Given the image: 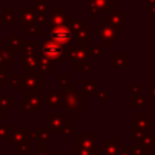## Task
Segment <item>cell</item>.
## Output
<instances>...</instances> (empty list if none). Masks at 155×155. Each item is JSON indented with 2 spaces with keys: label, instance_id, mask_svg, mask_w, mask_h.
<instances>
[{
  "label": "cell",
  "instance_id": "cell-1",
  "mask_svg": "<svg viewBox=\"0 0 155 155\" xmlns=\"http://www.w3.org/2000/svg\"><path fill=\"white\" fill-rule=\"evenodd\" d=\"M47 35H48V40L54 41L62 46H65L70 44L74 33L68 25H51L50 24L47 29Z\"/></svg>",
  "mask_w": 155,
  "mask_h": 155
},
{
  "label": "cell",
  "instance_id": "cell-2",
  "mask_svg": "<svg viewBox=\"0 0 155 155\" xmlns=\"http://www.w3.org/2000/svg\"><path fill=\"white\" fill-rule=\"evenodd\" d=\"M98 38L103 42L104 46H113L115 41L119 40V34H117V28L109 25V24H98Z\"/></svg>",
  "mask_w": 155,
  "mask_h": 155
},
{
  "label": "cell",
  "instance_id": "cell-3",
  "mask_svg": "<svg viewBox=\"0 0 155 155\" xmlns=\"http://www.w3.org/2000/svg\"><path fill=\"white\" fill-rule=\"evenodd\" d=\"M69 59L75 63V67L78 68L82 63H90L91 62V53L88 48H86L82 45H75L69 48Z\"/></svg>",
  "mask_w": 155,
  "mask_h": 155
},
{
  "label": "cell",
  "instance_id": "cell-4",
  "mask_svg": "<svg viewBox=\"0 0 155 155\" xmlns=\"http://www.w3.org/2000/svg\"><path fill=\"white\" fill-rule=\"evenodd\" d=\"M42 53L47 58L56 61V62H62L64 59V56H65L64 51H63V46L54 42V41H51V40H47L44 42Z\"/></svg>",
  "mask_w": 155,
  "mask_h": 155
},
{
  "label": "cell",
  "instance_id": "cell-5",
  "mask_svg": "<svg viewBox=\"0 0 155 155\" xmlns=\"http://www.w3.org/2000/svg\"><path fill=\"white\" fill-rule=\"evenodd\" d=\"M86 1H87L86 11L91 13L93 18H96L97 13H105L114 8L113 0H86Z\"/></svg>",
  "mask_w": 155,
  "mask_h": 155
},
{
  "label": "cell",
  "instance_id": "cell-6",
  "mask_svg": "<svg viewBox=\"0 0 155 155\" xmlns=\"http://www.w3.org/2000/svg\"><path fill=\"white\" fill-rule=\"evenodd\" d=\"M108 15L109 16L103 19V23L104 24L113 25V27H115L117 29H124L125 28V25H124V23H125V16H124L122 12L119 11V8H115L114 7L111 11L108 12Z\"/></svg>",
  "mask_w": 155,
  "mask_h": 155
},
{
  "label": "cell",
  "instance_id": "cell-7",
  "mask_svg": "<svg viewBox=\"0 0 155 155\" xmlns=\"http://www.w3.org/2000/svg\"><path fill=\"white\" fill-rule=\"evenodd\" d=\"M51 120H50V127L52 130H54L53 132L56 133H62L65 131L67 126H68V121L63 117V114H51L50 115Z\"/></svg>",
  "mask_w": 155,
  "mask_h": 155
},
{
  "label": "cell",
  "instance_id": "cell-8",
  "mask_svg": "<svg viewBox=\"0 0 155 155\" xmlns=\"http://www.w3.org/2000/svg\"><path fill=\"white\" fill-rule=\"evenodd\" d=\"M97 137L93 134H76L75 136V145L84 148H96L94 139Z\"/></svg>",
  "mask_w": 155,
  "mask_h": 155
},
{
  "label": "cell",
  "instance_id": "cell-9",
  "mask_svg": "<svg viewBox=\"0 0 155 155\" xmlns=\"http://www.w3.org/2000/svg\"><path fill=\"white\" fill-rule=\"evenodd\" d=\"M119 154H120V145L117 140L105 139L103 142V155H119Z\"/></svg>",
  "mask_w": 155,
  "mask_h": 155
},
{
  "label": "cell",
  "instance_id": "cell-10",
  "mask_svg": "<svg viewBox=\"0 0 155 155\" xmlns=\"http://www.w3.org/2000/svg\"><path fill=\"white\" fill-rule=\"evenodd\" d=\"M74 35H75V45L85 46V44L92 39V31L90 29H86V28L76 31Z\"/></svg>",
  "mask_w": 155,
  "mask_h": 155
},
{
  "label": "cell",
  "instance_id": "cell-11",
  "mask_svg": "<svg viewBox=\"0 0 155 155\" xmlns=\"http://www.w3.org/2000/svg\"><path fill=\"white\" fill-rule=\"evenodd\" d=\"M97 80L93 79H82L80 81V88L84 93H88V94H96V88H97Z\"/></svg>",
  "mask_w": 155,
  "mask_h": 155
},
{
  "label": "cell",
  "instance_id": "cell-12",
  "mask_svg": "<svg viewBox=\"0 0 155 155\" xmlns=\"http://www.w3.org/2000/svg\"><path fill=\"white\" fill-rule=\"evenodd\" d=\"M130 137H131V139H136V140H138V143L145 137V134H147V128H144V127H140L139 125H137V124H132L131 126H130Z\"/></svg>",
  "mask_w": 155,
  "mask_h": 155
},
{
  "label": "cell",
  "instance_id": "cell-13",
  "mask_svg": "<svg viewBox=\"0 0 155 155\" xmlns=\"http://www.w3.org/2000/svg\"><path fill=\"white\" fill-rule=\"evenodd\" d=\"M69 22V15L62 12L61 15L52 13L50 18V24L51 25H68Z\"/></svg>",
  "mask_w": 155,
  "mask_h": 155
},
{
  "label": "cell",
  "instance_id": "cell-14",
  "mask_svg": "<svg viewBox=\"0 0 155 155\" xmlns=\"http://www.w3.org/2000/svg\"><path fill=\"white\" fill-rule=\"evenodd\" d=\"M114 67L115 68H130V58L124 52H114Z\"/></svg>",
  "mask_w": 155,
  "mask_h": 155
},
{
  "label": "cell",
  "instance_id": "cell-15",
  "mask_svg": "<svg viewBox=\"0 0 155 155\" xmlns=\"http://www.w3.org/2000/svg\"><path fill=\"white\" fill-rule=\"evenodd\" d=\"M136 145H140V147H143L144 149L150 150V149L155 145V134H145V137H144L139 143H137Z\"/></svg>",
  "mask_w": 155,
  "mask_h": 155
},
{
  "label": "cell",
  "instance_id": "cell-16",
  "mask_svg": "<svg viewBox=\"0 0 155 155\" xmlns=\"http://www.w3.org/2000/svg\"><path fill=\"white\" fill-rule=\"evenodd\" d=\"M136 124L137 125H139L140 127H144V128H147V130H149V128H151V119H149L148 116H147V114H137V119H136Z\"/></svg>",
  "mask_w": 155,
  "mask_h": 155
},
{
  "label": "cell",
  "instance_id": "cell-17",
  "mask_svg": "<svg viewBox=\"0 0 155 155\" xmlns=\"http://www.w3.org/2000/svg\"><path fill=\"white\" fill-rule=\"evenodd\" d=\"M70 24V29L73 30V33H76L81 29H85V24H86V19L85 18H80V19H70L69 22Z\"/></svg>",
  "mask_w": 155,
  "mask_h": 155
},
{
  "label": "cell",
  "instance_id": "cell-18",
  "mask_svg": "<svg viewBox=\"0 0 155 155\" xmlns=\"http://www.w3.org/2000/svg\"><path fill=\"white\" fill-rule=\"evenodd\" d=\"M147 99L143 96H132L131 97V107H145Z\"/></svg>",
  "mask_w": 155,
  "mask_h": 155
},
{
  "label": "cell",
  "instance_id": "cell-19",
  "mask_svg": "<svg viewBox=\"0 0 155 155\" xmlns=\"http://www.w3.org/2000/svg\"><path fill=\"white\" fill-rule=\"evenodd\" d=\"M50 96H51V98H50V102H53L51 105H54V107H57V105H62V104H63L64 99L62 98V96H61V94L53 93V92L51 91V92H50Z\"/></svg>",
  "mask_w": 155,
  "mask_h": 155
},
{
  "label": "cell",
  "instance_id": "cell-20",
  "mask_svg": "<svg viewBox=\"0 0 155 155\" xmlns=\"http://www.w3.org/2000/svg\"><path fill=\"white\" fill-rule=\"evenodd\" d=\"M88 48V51H90V53H91V57H102L103 54V51H102V47H99V46H90V47H87Z\"/></svg>",
  "mask_w": 155,
  "mask_h": 155
},
{
  "label": "cell",
  "instance_id": "cell-21",
  "mask_svg": "<svg viewBox=\"0 0 155 155\" xmlns=\"http://www.w3.org/2000/svg\"><path fill=\"white\" fill-rule=\"evenodd\" d=\"M78 68H79V70H80L81 74L90 73V70H91V62H90V63H82V64H80Z\"/></svg>",
  "mask_w": 155,
  "mask_h": 155
},
{
  "label": "cell",
  "instance_id": "cell-22",
  "mask_svg": "<svg viewBox=\"0 0 155 155\" xmlns=\"http://www.w3.org/2000/svg\"><path fill=\"white\" fill-rule=\"evenodd\" d=\"M74 130H75V125L74 124H68V126H67V128H65V131H67V133L64 134V138L67 139V138H69V134H73L74 133Z\"/></svg>",
  "mask_w": 155,
  "mask_h": 155
},
{
  "label": "cell",
  "instance_id": "cell-23",
  "mask_svg": "<svg viewBox=\"0 0 155 155\" xmlns=\"http://www.w3.org/2000/svg\"><path fill=\"white\" fill-rule=\"evenodd\" d=\"M148 94L155 101V80H154V82L151 85L148 86Z\"/></svg>",
  "mask_w": 155,
  "mask_h": 155
},
{
  "label": "cell",
  "instance_id": "cell-24",
  "mask_svg": "<svg viewBox=\"0 0 155 155\" xmlns=\"http://www.w3.org/2000/svg\"><path fill=\"white\" fill-rule=\"evenodd\" d=\"M119 155H132V151L130 149V145H127V147H120V154Z\"/></svg>",
  "mask_w": 155,
  "mask_h": 155
},
{
  "label": "cell",
  "instance_id": "cell-25",
  "mask_svg": "<svg viewBox=\"0 0 155 155\" xmlns=\"http://www.w3.org/2000/svg\"><path fill=\"white\" fill-rule=\"evenodd\" d=\"M131 92H132V96H140V86L139 85H137V86L132 85L131 86Z\"/></svg>",
  "mask_w": 155,
  "mask_h": 155
},
{
  "label": "cell",
  "instance_id": "cell-26",
  "mask_svg": "<svg viewBox=\"0 0 155 155\" xmlns=\"http://www.w3.org/2000/svg\"><path fill=\"white\" fill-rule=\"evenodd\" d=\"M97 97L101 101H108V91H99L97 93Z\"/></svg>",
  "mask_w": 155,
  "mask_h": 155
},
{
  "label": "cell",
  "instance_id": "cell-27",
  "mask_svg": "<svg viewBox=\"0 0 155 155\" xmlns=\"http://www.w3.org/2000/svg\"><path fill=\"white\" fill-rule=\"evenodd\" d=\"M148 12H149V13H151V15H153V17L155 18V5L149 6V7H148Z\"/></svg>",
  "mask_w": 155,
  "mask_h": 155
},
{
  "label": "cell",
  "instance_id": "cell-28",
  "mask_svg": "<svg viewBox=\"0 0 155 155\" xmlns=\"http://www.w3.org/2000/svg\"><path fill=\"white\" fill-rule=\"evenodd\" d=\"M147 4H148V7L153 6V5H155V0H147Z\"/></svg>",
  "mask_w": 155,
  "mask_h": 155
},
{
  "label": "cell",
  "instance_id": "cell-29",
  "mask_svg": "<svg viewBox=\"0 0 155 155\" xmlns=\"http://www.w3.org/2000/svg\"><path fill=\"white\" fill-rule=\"evenodd\" d=\"M153 76H154V80H155V63L153 64Z\"/></svg>",
  "mask_w": 155,
  "mask_h": 155
}]
</instances>
